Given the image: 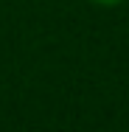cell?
<instances>
[{
    "mask_svg": "<svg viewBox=\"0 0 129 132\" xmlns=\"http://www.w3.org/2000/svg\"><path fill=\"white\" fill-rule=\"evenodd\" d=\"M93 3H98V6H118V3H124V0H93Z\"/></svg>",
    "mask_w": 129,
    "mask_h": 132,
    "instance_id": "obj_1",
    "label": "cell"
}]
</instances>
